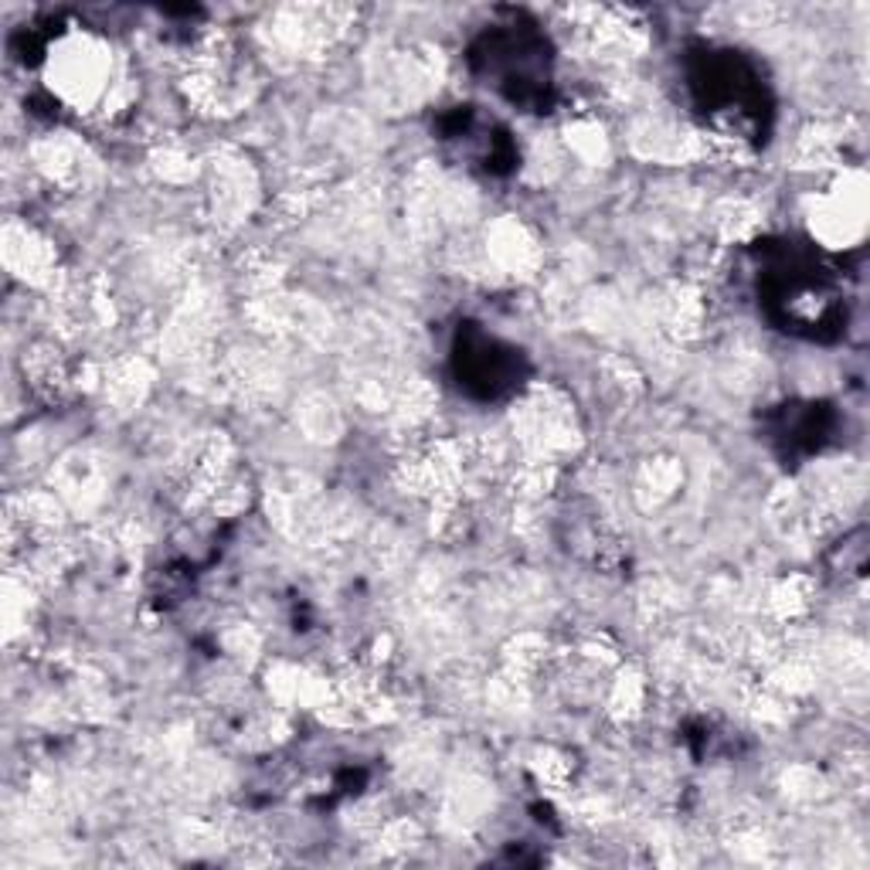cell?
<instances>
[{"label":"cell","instance_id":"cell-1","mask_svg":"<svg viewBox=\"0 0 870 870\" xmlns=\"http://www.w3.org/2000/svg\"><path fill=\"white\" fill-rule=\"evenodd\" d=\"M514 439L524 449L527 463L555 466L575 449L578 439L571 405L555 388L530 392L514 412Z\"/></svg>","mask_w":870,"mask_h":870},{"label":"cell","instance_id":"cell-2","mask_svg":"<svg viewBox=\"0 0 870 870\" xmlns=\"http://www.w3.org/2000/svg\"><path fill=\"white\" fill-rule=\"evenodd\" d=\"M51 89L59 92L65 102L75 105H92L109 92V79H113V65H109V51L95 38H69L51 51V69H48Z\"/></svg>","mask_w":870,"mask_h":870},{"label":"cell","instance_id":"cell-3","mask_svg":"<svg viewBox=\"0 0 870 870\" xmlns=\"http://www.w3.org/2000/svg\"><path fill=\"white\" fill-rule=\"evenodd\" d=\"M4 259H8V269L14 272V276L31 280V283H48L51 272H54V255H51L48 242L38 239L31 229H18V225L8 229Z\"/></svg>","mask_w":870,"mask_h":870},{"label":"cell","instance_id":"cell-4","mask_svg":"<svg viewBox=\"0 0 870 870\" xmlns=\"http://www.w3.org/2000/svg\"><path fill=\"white\" fill-rule=\"evenodd\" d=\"M102 466L89 453H72L59 463V497L65 504H99L102 500Z\"/></svg>","mask_w":870,"mask_h":870},{"label":"cell","instance_id":"cell-5","mask_svg":"<svg viewBox=\"0 0 870 870\" xmlns=\"http://www.w3.org/2000/svg\"><path fill=\"white\" fill-rule=\"evenodd\" d=\"M146 367L143 361H120L113 371H105V398H113L117 405H136L146 388Z\"/></svg>","mask_w":870,"mask_h":870},{"label":"cell","instance_id":"cell-6","mask_svg":"<svg viewBox=\"0 0 870 870\" xmlns=\"http://www.w3.org/2000/svg\"><path fill=\"white\" fill-rule=\"evenodd\" d=\"M643 704H646V684L639 674L626 670L613 680V690H609V707L619 721H633L643 715Z\"/></svg>","mask_w":870,"mask_h":870},{"label":"cell","instance_id":"cell-7","mask_svg":"<svg viewBox=\"0 0 870 870\" xmlns=\"http://www.w3.org/2000/svg\"><path fill=\"white\" fill-rule=\"evenodd\" d=\"M772 613L782 623H796L799 616H806L809 613V581L806 578H789V581L776 585Z\"/></svg>","mask_w":870,"mask_h":870},{"label":"cell","instance_id":"cell-8","mask_svg":"<svg viewBox=\"0 0 870 870\" xmlns=\"http://www.w3.org/2000/svg\"><path fill=\"white\" fill-rule=\"evenodd\" d=\"M303 425L313 439H334V432L341 428V418H337V408L326 398H310L303 405Z\"/></svg>","mask_w":870,"mask_h":870},{"label":"cell","instance_id":"cell-9","mask_svg":"<svg viewBox=\"0 0 870 870\" xmlns=\"http://www.w3.org/2000/svg\"><path fill=\"white\" fill-rule=\"evenodd\" d=\"M677 483H680V473H677L674 463H649V466L643 469V479H639L643 494H649L652 504H660V500L674 497Z\"/></svg>","mask_w":870,"mask_h":870}]
</instances>
